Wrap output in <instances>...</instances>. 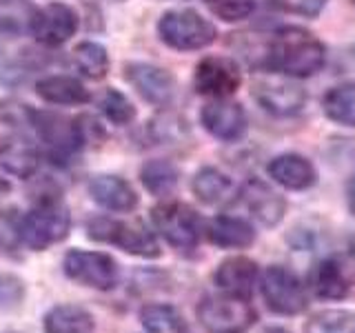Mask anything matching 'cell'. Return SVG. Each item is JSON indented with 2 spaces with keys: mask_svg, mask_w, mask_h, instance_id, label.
Here are the masks:
<instances>
[{
  "mask_svg": "<svg viewBox=\"0 0 355 333\" xmlns=\"http://www.w3.org/2000/svg\"><path fill=\"white\" fill-rule=\"evenodd\" d=\"M324 114L333 122L344 127H355V83H344L333 87L324 96Z\"/></svg>",
  "mask_w": 355,
  "mask_h": 333,
  "instance_id": "cb8c5ba5",
  "label": "cell"
},
{
  "mask_svg": "<svg viewBox=\"0 0 355 333\" xmlns=\"http://www.w3.org/2000/svg\"><path fill=\"white\" fill-rule=\"evenodd\" d=\"M306 333H355V314L329 309L306 322Z\"/></svg>",
  "mask_w": 355,
  "mask_h": 333,
  "instance_id": "f1b7e54d",
  "label": "cell"
},
{
  "mask_svg": "<svg viewBox=\"0 0 355 333\" xmlns=\"http://www.w3.org/2000/svg\"><path fill=\"white\" fill-rule=\"evenodd\" d=\"M309 289L322 300H340L349 293L351 280L338 260L327 258V260H320L313 269H311Z\"/></svg>",
  "mask_w": 355,
  "mask_h": 333,
  "instance_id": "d6986e66",
  "label": "cell"
},
{
  "mask_svg": "<svg viewBox=\"0 0 355 333\" xmlns=\"http://www.w3.org/2000/svg\"><path fill=\"white\" fill-rule=\"evenodd\" d=\"M200 118H202V125L211 136L225 142H236L247 131V114H244V109L227 98H216L214 103L205 105Z\"/></svg>",
  "mask_w": 355,
  "mask_h": 333,
  "instance_id": "4fadbf2b",
  "label": "cell"
},
{
  "mask_svg": "<svg viewBox=\"0 0 355 333\" xmlns=\"http://www.w3.org/2000/svg\"><path fill=\"white\" fill-rule=\"evenodd\" d=\"M347 196H349V209H351V214L355 216V171L351 176V180H349V189H347Z\"/></svg>",
  "mask_w": 355,
  "mask_h": 333,
  "instance_id": "836d02e7",
  "label": "cell"
},
{
  "mask_svg": "<svg viewBox=\"0 0 355 333\" xmlns=\"http://www.w3.org/2000/svg\"><path fill=\"white\" fill-rule=\"evenodd\" d=\"M262 333H288V331L282 329V327H269V329H264Z\"/></svg>",
  "mask_w": 355,
  "mask_h": 333,
  "instance_id": "d590c367",
  "label": "cell"
},
{
  "mask_svg": "<svg viewBox=\"0 0 355 333\" xmlns=\"http://www.w3.org/2000/svg\"><path fill=\"white\" fill-rule=\"evenodd\" d=\"M78 29V16L71 7L62 3H51L36 11L31 18V31L38 42L47 47H58L67 42Z\"/></svg>",
  "mask_w": 355,
  "mask_h": 333,
  "instance_id": "7c38bea8",
  "label": "cell"
},
{
  "mask_svg": "<svg viewBox=\"0 0 355 333\" xmlns=\"http://www.w3.org/2000/svg\"><path fill=\"white\" fill-rule=\"evenodd\" d=\"M36 92L42 100L53 105H83L89 103V92L69 76H49L36 85Z\"/></svg>",
  "mask_w": 355,
  "mask_h": 333,
  "instance_id": "603a6c76",
  "label": "cell"
},
{
  "mask_svg": "<svg viewBox=\"0 0 355 333\" xmlns=\"http://www.w3.org/2000/svg\"><path fill=\"white\" fill-rule=\"evenodd\" d=\"M211 14L225 22H238L253 14L255 0H205Z\"/></svg>",
  "mask_w": 355,
  "mask_h": 333,
  "instance_id": "4dcf8cb0",
  "label": "cell"
},
{
  "mask_svg": "<svg viewBox=\"0 0 355 333\" xmlns=\"http://www.w3.org/2000/svg\"><path fill=\"white\" fill-rule=\"evenodd\" d=\"M153 227L175 249L191 251L202 236V220L182 203H162L151 211Z\"/></svg>",
  "mask_w": 355,
  "mask_h": 333,
  "instance_id": "8992f818",
  "label": "cell"
},
{
  "mask_svg": "<svg viewBox=\"0 0 355 333\" xmlns=\"http://www.w3.org/2000/svg\"><path fill=\"white\" fill-rule=\"evenodd\" d=\"M269 176L277 185H282L284 189L291 191H302L315 185V169L304 155L297 153H284L277 155L269 164Z\"/></svg>",
  "mask_w": 355,
  "mask_h": 333,
  "instance_id": "ac0fdd59",
  "label": "cell"
},
{
  "mask_svg": "<svg viewBox=\"0 0 355 333\" xmlns=\"http://www.w3.org/2000/svg\"><path fill=\"white\" fill-rule=\"evenodd\" d=\"M100 107H103V114L114 125H129L136 118V109L129 103V98L120 94L118 89H107L103 98H100Z\"/></svg>",
  "mask_w": 355,
  "mask_h": 333,
  "instance_id": "f546056e",
  "label": "cell"
},
{
  "mask_svg": "<svg viewBox=\"0 0 355 333\" xmlns=\"http://www.w3.org/2000/svg\"><path fill=\"white\" fill-rule=\"evenodd\" d=\"M351 253H353V260H355V236H353V240H351Z\"/></svg>",
  "mask_w": 355,
  "mask_h": 333,
  "instance_id": "8d00e7d4",
  "label": "cell"
},
{
  "mask_svg": "<svg viewBox=\"0 0 355 333\" xmlns=\"http://www.w3.org/2000/svg\"><path fill=\"white\" fill-rule=\"evenodd\" d=\"M229 189H231V180L222 171L214 169V166H205L193 178V194L207 205L220 203L227 196Z\"/></svg>",
  "mask_w": 355,
  "mask_h": 333,
  "instance_id": "83f0119b",
  "label": "cell"
},
{
  "mask_svg": "<svg viewBox=\"0 0 355 333\" xmlns=\"http://www.w3.org/2000/svg\"><path fill=\"white\" fill-rule=\"evenodd\" d=\"M73 62L83 76L100 80L109 71V53L98 42H80L73 51Z\"/></svg>",
  "mask_w": 355,
  "mask_h": 333,
  "instance_id": "484cf974",
  "label": "cell"
},
{
  "mask_svg": "<svg viewBox=\"0 0 355 333\" xmlns=\"http://www.w3.org/2000/svg\"><path fill=\"white\" fill-rule=\"evenodd\" d=\"M38 151L31 142L22 140L20 136L0 138V164L5 171L18 178H29L38 169Z\"/></svg>",
  "mask_w": 355,
  "mask_h": 333,
  "instance_id": "44dd1931",
  "label": "cell"
},
{
  "mask_svg": "<svg viewBox=\"0 0 355 333\" xmlns=\"http://www.w3.org/2000/svg\"><path fill=\"white\" fill-rule=\"evenodd\" d=\"M353 5H355V0H353Z\"/></svg>",
  "mask_w": 355,
  "mask_h": 333,
  "instance_id": "74e56055",
  "label": "cell"
},
{
  "mask_svg": "<svg viewBox=\"0 0 355 333\" xmlns=\"http://www.w3.org/2000/svg\"><path fill=\"white\" fill-rule=\"evenodd\" d=\"M327 53L313 33L302 27H282L273 33L264 53V67L286 78H309L324 67Z\"/></svg>",
  "mask_w": 355,
  "mask_h": 333,
  "instance_id": "6da1fadb",
  "label": "cell"
},
{
  "mask_svg": "<svg viewBox=\"0 0 355 333\" xmlns=\"http://www.w3.org/2000/svg\"><path fill=\"white\" fill-rule=\"evenodd\" d=\"M64 273L85 287L109 291L118 282V264L109 253L73 249L64 255Z\"/></svg>",
  "mask_w": 355,
  "mask_h": 333,
  "instance_id": "9c48e42d",
  "label": "cell"
},
{
  "mask_svg": "<svg viewBox=\"0 0 355 333\" xmlns=\"http://www.w3.org/2000/svg\"><path fill=\"white\" fill-rule=\"evenodd\" d=\"M207 238L222 249H244L255 240V231L244 218L218 216L209 222Z\"/></svg>",
  "mask_w": 355,
  "mask_h": 333,
  "instance_id": "ffe728a7",
  "label": "cell"
},
{
  "mask_svg": "<svg viewBox=\"0 0 355 333\" xmlns=\"http://www.w3.org/2000/svg\"><path fill=\"white\" fill-rule=\"evenodd\" d=\"M140 320L149 333H187L184 318L171 305H147Z\"/></svg>",
  "mask_w": 355,
  "mask_h": 333,
  "instance_id": "d4e9b609",
  "label": "cell"
},
{
  "mask_svg": "<svg viewBox=\"0 0 355 333\" xmlns=\"http://www.w3.org/2000/svg\"><path fill=\"white\" fill-rule=\"evenodd\" d=\"M240 205L264 227H273L284 216V200L262 180H247L240 191Z\"/></svg>",
  "mask_w": 355,
  "mask_h": 333,
  "instance_id": "9a60e30c",
  "label": "cell"
},
{
  "mask_svg": "<svg viewBox=\"0 0 355 333\" xmlns=\"http://www.w3.org/2000/svg\"><path fill=\"white\" fill-rule=\"evenodd\" d=\"M242 83L240 67L225 56H209L196 67L193 85L196 92L211 98H227L238 92Z\"/></svg>",
  "mask_w": 355,
  "mask_h": 333,
  "instance_id": "30bf717a",
  "label": "cell"
},
{
  "mask_svg": "<svg viewBox=\"0 0 355 333\" xmlns=\"http://www.w3.org/2000/svg\"><path fill=\"white\" fill-rule=\"evenodd\" d=\"M198 318L207 333H247L255 322V311L247 298L222 293L205 298Z\"/></svg>",
  "mask_w": 355,
  "mask_h": 333,
  "instance_id": "3957f363",
  "label": "cell"
},
{
  "mask_svg": "<svg viewBox=\"0 0 355 333\" xmlns=\"http://www.w3.org/2000/svg\"><path fill=\"white\" fill-rule=\"evenodd\" d=\"M29 125H36L38 136L47 144V149L55 162L58 160L64 162L85 142L80 125H76V120H69L58 114L29 109Z\"/></svg>",
  "mask_w": 355,
  "mask_h": 333,
  "instance_id": "ba28073f",
  "label": "cell"
},
{
  "mask_svg": "<svg viewBox=\"0 0 355 333\" xmlns=\"http://www.w3.org/2000/svg\"><path fill=\"white\" fill-rule=\"evenodd\" d=\"M89 194L100 207L109 211H133L138 207V196L133 187L118 176H96L89 182Z\"/></svg>",
  "mask_w": 355,
  "mask_h": 333,
  "instance_id": "e0dca14e",
  "label": "cell"
},
{
  "mask_svg": "<svg viewBox=\"0 0 355 333\" xmlns=\"http://www.w3.org/2000/svg\"><path fill=\"white\" fill-rule=\"evenodd\" d=\"M277 9L286 11V14L302 16V18H315L322 9H324L327 0H273Z\"/></svg>",
  "mask_w": 355,
  "mask_h": 333,
  "instance_id": "d6a6232c",
  "label": "cell"
},
{
  "mask_svg": "<svg viewBox=\"0 0 355 333\" xmlns=\"http://www.w3.org/2000/svg\"><path fill=\"white\" fill-rule=\"evenodd\" d=\"M158 33L164 44L178 51L205 49L216 40L214 25L191 9L166 11L158 22Z\"/></svg>",
  "mask_w": 355,
  "mask_h": 333,
  "instance_id": "277c9868",
  "label": "cell"
},
{
  "mask_svg": "<svg viewBox=\"0 0 355 333\" xmlns=\"http://www.w3.org/2000/svg\"><path fill=\"white\" fill-rule=\"evenodd\" d=\"M140 178L153 196H166L178 185V169L169 160H151L142 166Z\"/></svg>",
  "mask_w": 355,
  "mask_h": 333,
  "instance_id": "4316f807",
  "label": "cell"
},
{
  "mask_svg": "<svg viewBox=\"0 0 355 333\" xmlns=\"http://www.w3.org/2000/svg\"><path fill=\"white\" fill-rule=\"evenodd\" d=\"M7 191H9V182L5 180V178H0V198H3Z\"/></svg>",
  "mask_w": 355,
  "mask_h": 333,
  "instance_id": "e575fe53",
  "label": "cell"
},
{
  "mask_svg": "<svg viewBox=\"0 0 355 333\" xmlns=\"http://www.w3.org/2000/svg\"><path fill=\"white\" fill-rule=\"evenodd\" d=\"M216 284L229 296L249 300L251 293L255 291V284H260V269L258 264L244 258V255L227 258L216 271Z\"/></svg>",
  "mask_w": 355,
  "mask_h": 333,
  "instance_id": "2e32d148",
  "label": "cell"
},
{
  "mask_svg": "<svg viewBox=\"0 0 355 333\" xmlns=\"http://www.w3.org/2000/svg\"><path fill=\"white\" fill-rule=\"evenodd\" d=\"M253 96L262 105V109L273 116H293L304 107L306 100L304 89L293 80H286V76L277 78V80L275 78H262L260 83H255Z\"/></svg>",
  "mask_w": 355,
  "mask_h": 333,
  "instance_id": "8fae6325",
  "label": "cell"
},
{
  "mask_svg": "<svg viewBox=\"0 0 355 333\" xmlns=\"http://www.w3.org/2000/svg\"><path fill=\"white\" fill-rule=\"evenodd\" d=\"M260 291L266 307L275 314L295 316L306 309V289L286 266H269L260 275Z\"/></svg>",
  "mask_w": 355,
  "mask_h": 333,
  "instance_id": "52a82bcc",
  "label": "cell"
},
{
  "mask_svg": "<svg viewBox=\"0 0 355 333\" xmlns=\"http://www.w3.org/2000/svg\"><path fill=\"white\" fill-rule=\"evenodd\" d=\"M71 216L60 200H42L20 220L18 236L25 247L33 251L49 249L51 244L67 238Z\"/></svg>",
  "mask_w": 355,
  "mask_h": 333,
  "instance_id": "7a4b0ae2",
  "label": "cell"
},
{
  "mask_svg": "<svg viewBox=\"0 0 355 333\" xmlns=\"http://www.w3.org/2000/svg\"><path fill=\"white\" fill-rule=\"evenodd\" d=\"M125 76L144 100H149L153 105L171 103L175 94V80L166 69L147 62H131L125 67Z\"/></svg>",
  "mask_w": 355,
  "mask_h": 333,
  "instance_id": "5bb4252c",
  "label": "cell"
},
{
  "mask_svg": "<svg viewBox=\"0 0 355 333\" xmlns=\"http://www.w3.org/2000/svg\"><path fill=\"white\" fill-rule=\"evenodd\" d=\"M94 316L76 305H58L44 316V333H94Z\"/></svg>",
  "mask_w": 355,
  "mask_h": 333,
  "instance_id": "7402d4cb",
  "label": "cell"
},
{
  "mask_svg": "<svg viewBox=\"0 0 355 333\" xmlns=\"http://www.w3.org/2000/svg\"><path fill=\"white\" fill-rule=\"evenodd\" d=\"M25 296V287L16 275L0 273V309H14Z\"/></svg>",
  "mask_w": 355,
  "mask_h": 333,
  "instance_id": "1f68e13d",
  "label": "cell"
},
{
  "mask_svg": "<svg viewBox=\"0 0 355 333\" xmlns=\"http://www.w3.org/2000/svg\"><path fill=\"white\" fill-rule=\"evenodd\" d=\"M89 238L116 244L122 251L140 255V258H158L160 255L158 240L142 222L96 218L89 222Z\"/></svg>",
  "mask_w": 355,
  "mask_h": 333,
  "instance_id": "5b68a950",
  "label": "cell"
}]
</instances>
